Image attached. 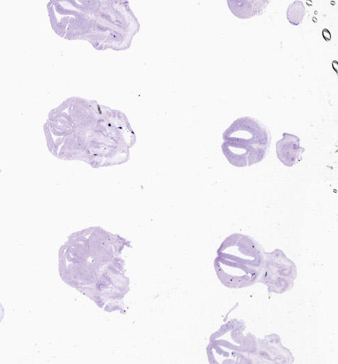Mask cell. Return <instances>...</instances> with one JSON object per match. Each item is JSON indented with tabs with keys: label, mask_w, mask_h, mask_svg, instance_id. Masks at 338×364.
I'll list each match as a JSON object with an SVG mask.
<instances>
[{
	"label": "cell",
	"mask_w": 338,
	"mask_h": 364,
	"mask_svg": "<svg viewBox=\"0 0 338 364\" xmlns=\"http://www.w3.org/2000/svg\"><path fill=\"white\" fill-rule=\"evenodd\" d=\"M221 148L228 162L239 168L251 166L266 156L271 136L268 129L257 119H235L222 134Z\"/></svg>",
	"instance_id": "cell-4"
},
{
	"label": "cell",
	"mask_w": 338,
	"mask_h": 364,
	"mask_svg": "<svg viewBox=\"0 0 338 364\" xmlns=\"http://www.w3.org/2000/svg\"><path fill=\"white\" fill-rule=\"evenodd\" d=\"M231 12L241 19L250 18L264 12L268 1H227Z\"/></svg>",
	"instance_id": "cell-6"
},
{
	"label": "cell",
	"mask_w": 338,
	"mask_h": 364,
	"mask_svg": "<svg viewBox=\"0 0 338 364\" xmlns=\"http://www.w3.org/2000/svg\"><path fill=\"white\" fill-rule=\"evenodd\" d=\"M130 242L100 227L72 233L59 251L61 270L82 282L80 288L100 308L113 311L129 291L123 254Z\"/></svg>",
	"instance_id": "cell-2"
},
{
	"label": "cell",
	"mask_w": 338,
	"mask_h": 364,
	"mask_svg": "<svg viewBox=\"0 0 338 364\" xmlns=\"http://www.w3.org/2000/svg\"><path fill=\"white\" fill-rule=\"evenodd\" d=\"M305 7L302 1H295L288 7L286 17L290 23L293 26L300 25L305 15Z\"/></svg>",
	"instance_id": "cell-7"
},
{
	"label": "cell",
	"mask_w": 338,
	"mask_h": 364,
	"mask_svg": "<svg viewBox=\"0 0 338 364\" xmlns=\"http://www.w3.org/2000/svg\"><path fill=\"white\" fill-rule=\"evenodd\" d=\"M265 252L251 237L234 233L220 245L214 268L221 282L230 288L249 285L257 268L263 262Z\"/></svg>",
	"instance_id": "cell-3"
},
{
	"label": "cell",
	"mask_w": 338,
	"mask_h": 364,
	"mask_svg": "<svg viewBox=\"0 0 338 364\" xmlns=\"http://www.w3.org/2000/svg\"><path fill=\"white\" fill-rule=\"evenodd\" d=\"M44 129L52 154L94 168L125 164L136 143L124 113L93 100L65 102L50 113Z\"/></svg>",
	"instance_id": "cell-1"
},
{
	"label": "cell",
	"mask_w": 338,
	"mask_h": 364,
	"mask_svg": "<svg viewBox=\"0 0 338 364\" xmlns=\"http://www.w3.org/2000/svg\"><path fill=\"white\" fill-rule=\"evenodd\" d=\"M282 136L276 144V155L283 165L292 167L302 161L305 149L300 146L297 135L283 132Z\"/></svg>",
	"instance_id": "cell-5"
}]
</instances>
